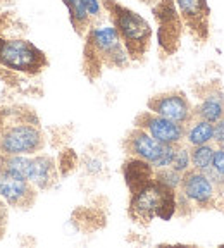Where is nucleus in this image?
<instances>
[{
    "label": "nucleus",
    "mask_w": 224,
    "mask_h": 248,
    "mask_svg": "<svg viewBox=\"0 0 224 248\" xmlns=\"http://www.w3.org/2000/svg\"><path fill=\"white\" fill-rule=\"evenodd\" d=\"M129 55L112 26H90L85 33L83 69L90 79H95L104 69H124L129 66Z\"/></svg>",
    "instance_id": "1"
},
{
    "label": "nucleus",
    "mask_w": 224,
    "mask_h": 248,
    "mask_svg": "<svg viewBox=\"0 0 224 248\" xmlns=\"http://www.w3.org/2000/svg\"><path fill=\"white\" fill-rule=\"evenodd\" d=\"M102 5L111 19V24L116 28L129 59L135 62L143 61L152 43L150 23L138 12L116 0H102Z\"/></svg>",
    "instance_id": "2"
},
{
    "label": "nucleus",
    "mask_w": 224,
    "mask_h": 248,
    "mask_svg": "<svg viewBox=\"0 0 224 248\" xmlns=\"http://www.w3.org/2000/svg\"><path fill=\"white\" fill-rule=\"evenodd\" d=\"M176 214H178V190H171L155 179L131 193L129 216L135 222L148 224L155 217L169 221Z\"/></svg>",
    "instance_id": "3"
},
{
    "label": "nucleus",
    "mask_w": 224,
    "mask_h": 248,
    "mask_svg": "<svg viewBox=\"0 0 224 248\" xmlns=\"http://www.w3.org/2000/svg\"><path fill=\"white\" fill-rule=\"evenodd\" d=\"M0 66L14 73L38 74L48 66V61L35 43L0 36Z\"/></svg>",
    "instance_id": "4"
},
{
    "label": "nucleus",
    "mask_w": 224,
    "mask_h": 248,
    "mask_svg": "<svg viewBox=\"0 0 224 248\" xmlns=\"http://www.w3.org/2000/svg\"><path fill=\"white\" fill-rule=\"evenodd\" d=\"M178 193L190 203V207L195 209H221L223 191L216 186L207 172L197 169H188L181 176V185L178 188Z\"/></svg>",
    "instance_id": "5"
},
{
    "label": "nucleus",
    "mask_w": 224,
    "mask_h": 248,
    "mask_svg": "<svg viewBox=\"0 0 224 248\" xmlns=\"http://www.w3.org/2000/svg\"><path fill=\"white\" fill-rule=\"evenodd\" d=\"M45 147L42 129L33 123H14L0 131L2 155H35Z\"/></svg>",
    "instance_id": "6"
},
{
    "label": "nucleus",
    "mask_w": 224,
    "mask_h": 248,
    "mask_svg": "<svg viewBox=\"0 0 224 248\" xmlns=\"http://www.w3.org/2000/svg\"><path fill=\"white\" fill-rule=\"evenodd\" d=\"M152 12L159 24L157 40L160 50L166 55L176 54L181 45L183 30H185L176 2L174 0H157L152 5Z\"/></svg>",
    "instance_id": "7"
},
{
    "label": "nucleus",
    "mask_w": 224,
    "mask_h": 248,
    "mask_svg": "<svg viewBox=\"0 0 224 248\" xmlns=\"http://www.w3.org/2000/svg\"><path fill=\"white\" fill-rule=\"evenodd\" d=\"M147 108L159 116L171 119L174 123L188 124L193 119V105L181 90H171V92L157 93L147 100Z\"/></svg>",
    "instance_id": "8"
},
{
    "label": "nucleus",
    "mask_w": 224,
    "mask_h": 248,
    "mask_svg": "<svg viewBox=\"0 0 224 248\" xmlns=\"http://www.w3.org/2000/svg\"><path fill=\"white\" fill-rule=\"evenodd\" d=\"M136 128H142L148 133L150 136H154L157 141L164 145H179L185 141V124L174 123L171 119L159 116V114L152 112V110H143L135 117L133 123Z\"/></svg>",
    "instance_id": "9"
},
{
    "label": "nucleus",
    "mask_w": 224,
    "mask_h": 248,
    "mask_svg": "<svg viewBox=\"0 0 224 248\" xmlns=\"http://www.w3.org/2000/svg\"><path fill=\"white\" fill-rule=\"evenodd\" d=\"M181 16L183 26L195 42L205 43L210 35V7L207 0H174Z\"/></svg>",
    "instance_id": "10"
},
{
    "label": "nucleus",
    "mask_w": 224,
    "mask_h": 248,
    "mask_svg": "<svg viewBox=\"0 0 224 248\" xmlns=\"http://www.w3.org/2000/svg\"><path fill=\"white\" fill-rule=\"evenodd\" d=\"M0 200L12 209H30L36 200V186L28 179L0 169Z\"/></svg>",
    "instance_id": "11"
},
{
    "label": "nucleus",
    "mask_w": 224,
    "mask_h": 248,
    "mask_svg": "<svg viewBox=\"0 0 224 248\" xmlns=\"http://www.w3.org/2000/svg\"><path fill=\"white\" fill-rule=\"evenodd\" d=\"M123 148L129 157L142 159L154 166L159 160V157L162 155L166 145L157 141V140L148 135L145 129L136 128L135 126V128L126 135V138L123 140Z\"/></svg>",
    "instance_id": "12"
},
{
    "label": "nucleus",
    "mask_w": 224,
    "mask_h": 248,
    "mask_svg": "<svg viewBox=\"0 0 224 248\" xmlns=\"http://www.w3.org/2000/svg\"><path fill=\"white\" fill-rule=\"evenodd\" d=\"M193 116L209 123H216L224 117V92L221 81L214 79L202 86L200 104L193 107Z\"/></svg>",
    "instance_id": "13"
},
{
    "label": "nucleus",
    "mask_w": 224,
    "mask_h": 248,
    "mask_svg": "<svg viewBox=\"0 0 224 248\" xmlns=\"http://www.w3.org/2000/svg\"><path fill=\"white\" fill-rule=\"evenodd\" d=\"M57 181V166L55 160L47 154L33 155V176L31 183L36 186V190H48Z\"/></svg>",
    "instance_id": "14"
},
{
    "label": "nucleus",
    "mask_w": 224,
    "mask_h": 248,
    "mask_svg": "<svg viewBox=\"0 0 224 248\" xmlns=\"http://www.w3.org/2000/svg\"><path fill=\"white\" fill-rule=\"evenodd\" d=\"M123 174L129 191L135 193L136 190H140L142 186H145L154 179L155 169L152 167V164L145 162V160L129 157V160H126L123 167Z\"/></svg>",
    "instance_id": "15"
},
{
    "label": "nucleus",
    "mask_w": 224,
    "mask_h": 248,
    "mask_svg": "<svg viewBox=\"0 0 224 248\" xmlns=\"http://www.w3.org/2000/svg\"><path fill=\"white\" fill-rule=\"evenodd\" d=\"M212 136H214V123L193 117V119L186 124L185 143L188 147L212 143Z\"/></svg>",
    "instance_id": "16"
},
{
    "label": "nucleus",
    "mask_w": 224,
    "mask_h": 248,
    "mask_svg": "<svg viewBox=\"0 0 224 248\" xmlns=\"http://www.w3.org/2000/svg\"><path fill=\"white\" fill-rule=\"evenodd\" d=\"M62 4L66 5L71 26L74 28V31H76L78 35L85 36L88 28L93 24L92 17H90L88 12H86L85 0H62Z\"/></svg>",
    "instance_id": "17"
},
{
    "label": "nucleus",
    "mask_w": 224,
    "mask_h": 248,
    "mask_svg": "<svg viewBox=\"0 0 224 248\" xmlns=\"http://www.w3.org/2000/svg\"><path fill=\"white\" fill-rule=\"evenodd\" d=\"M216 143H205L197 145V147H190V157H192V167L197 170H207L212 167L214 152H216Z\"/></svg>",
    "instance_id": "18"
},
{
    "label": "nucleus",
    "mask_w": 224,
    "mask_h": 248,
    "mask_svg": "<svg viewBox=\"0 0 224 248\" xmlns=\"http://www.w3.org/2000/svg\"><path fill=\"white\" fill-rule=\"evenodd\" d=\"M176 172L179 174H185L186 170L192 169V157H190V147L183 141V143L178 145L176 148V154H174V159H173V164H171Z\"/></svg>",
    "instance_id": "19"
},
{
    "label": "nucleus",
    "mask_w": 224,
    "mask_h": 248,
    "mask_svg": "<svg viewBox=\"0 0 224 248\" xmlns=\"http://www.w3.org/2000/svg\"><path fill=\"white\" fill-rule=\"evenodd\" d=\"M181 176L183 174L176 172L173 167H164V169H155L154 179L160 185L171 188V190H178L179 185H181Z\"/></svg>",
    "instance_id": "20"
},
{
    "label": "nucleus",
    "mask_w": 224,
    "mask_h": 248,
    "mask_svg": "<svg viewBox=\"0 0 224 248\" xmlns=\"http://www.w3.org/2000/svg\"><path fill=\"white\" fill-rule=\"evenodd\" d=\"M85 7L88 16L92 17V21H97L102 17V11H104L102 0H85Z\"/></svg>",
    "instance_id": "21"
},
{
    "label": "nucleus",
    "mask_w": 224,
    "mask_h": 248,
    "mask_svg": "<svg viewBox=\"0 0 224 248\" xmlns=\"http://www.w3.org/2000/svg\"><path fill=\"white\" fill-rule=\"evenodd\" d=\"M210 170H214L216 174H219V176H223V178H224V148L223 147H216Z\"/></svg>",
    "instance_id": "22"
},
{
    "label": "nucleus",
    "mask_w": 224,
    "mask_h": 248,
    "mask_svg": "<svg viewBox=\"0 0 224 248\" xmlns=\"http://www.w3.org/2000/svg\"><path fill=\"white\" fill-rule=\"evenodd\" d=\"M212 143H216L217 147L224 143V117H221L219 121L214 123V136H212Z\"/></svg>",
    "instance_id": "23"
},
{
    "label": "nucleus",
    "mask_w": 224,
    "mask_h": 248,
    "mask_svg": "<svg viewBox=\"0 0 224 248\" xmlns=\"http://www.w3.org/2000/svg\"><path fill=\"white\" fill-rule=\"evenodd\" d=\"M5 229H7V209L4 202L0 200V240L5 234Z\"/></svg>",
    "instance_id": "24"
},
{
    "label": "nucleus",
    "mask_w": 224,
    "mask_h": 248,
    "mask_svg": "<svg viewBox=\"0 0 224 248\" xmlns=\"http://www.w3.org/2000/svg\"><path fill=\"white\" fill-rule=\"evenodd\" d=\"M140 2H142V4H147V5H150V7H152V5H154L155 2H157V0H140Z\"/></svg>",
    "instance_id": "25"
},
{
    "label": "nucleus",
    "mask_w": 224,
    "mask_h": 248,
    "mask_svg": "<svg viewBox=\"0 0 224 248\" xmlns=\"http://www.w3.org/2000/svg\"><path fill=\"white\" fill-rule=\"evenodd\" d=\"M0 164H2V154H0Z\"/></svg>",
    "instance_id": "26"
},
{
    "label": "nucleus",
    "mask_w": 224,
    "mask_h": 248,
    "mask_svg": "<svg viewBox=\"0 0 224 248\" xmlns=\"http://www.w3.org/2000/svg\"><path fill=\"white\" fill-rule=\"evenodd\" d=\"M221 147H223V148H224V143H223V145H221Z\"/></svg>",
    "instance_id": "27"
}]
</instances>
